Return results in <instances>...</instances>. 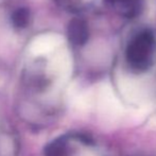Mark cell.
<instances>
[{
    "label": "cell",
    "instance_id": "cell-4",
    "mask_svg": "<svg viewBox=\"0 0 156 156\" xmlns=\"http://www.w3.org/2000/svg\"><path fill=\"white\" fill-rule=\"evenodd\" d=\"M71 153V142L66 136L54 139L45 149V156H70Z\"/></svg>",
    "mask_w": 156,
    "mask_h": 156
},
{
    "label": "cell",
    "instance_id": "cell-2",
    "mask_svg": "<svg viewBox=\"0 0 156 156\" xmlns=\"http://www.w3.org/2000/svg\"><path fill=\"white\" fill-rule=\"evenodd\" d=\"M67 35L69 41L74 46H83L89 37V30L86 21L81 18H74L68 23Z\"/></svg>",
    "mask_w": 156,
    "mask_h": 156
},
{
    "label": "cell",
    "instance_id": "cell-1",
    "mask_svg": "<svg viewBox=\"0 0 156 156\" xmlns=\"http://www.w3.org/2000/svg\"><path fill=\"white\" fill-rule=\"evenodd\" d=\"M155 37L149 30L138 33L125 51V58L132 71L142 73L149 70L154 62Z\"/></svg>",
    "mask_w": 156,
    "mask_h": 156
},
{
    "label": "cell",
    "instance_id": "cell-3",
    "mask_svg": "<svg viewBox=\"0 0 156 156\" xmlns=\"http://www.w3.org/2000/svg\"><path fill=\"white\" fill-rule=\"evenodd\" d=\"M108 1L117 12L127 18L138 16L144 8V0H108Z\"/></svg>",
    "mask_w": 156,
    "mask_h": 156
},
{
    "label": "cell",
    "instance_id": "cell-5",
    "mask_svg": "<svg viewBox=\"0 0 156 156\" xmlns=\"http://www.w3.org/2000/svg\"><path fill=\"white\" fill-rule=\"evenodd\" d=\"M30 12L25 8H19L12 15V23L16 29H23L29 25Z\"/></svg>",
    "mask_w": 156,
    "mask_h": 156
}]
</instances>
